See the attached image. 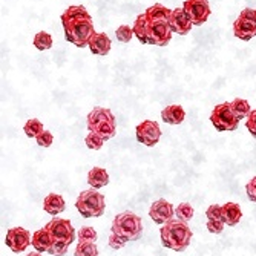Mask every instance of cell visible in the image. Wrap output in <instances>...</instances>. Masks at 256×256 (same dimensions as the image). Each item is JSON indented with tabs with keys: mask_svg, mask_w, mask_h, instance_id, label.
I'll use <instances>...</instances> for the list:
<instances>
[{
	"mask_svg": "<svg viewBox=\"0 0 256 256\" xmlns=\"http://www.w3.org/2000/svg\"><path fill=\"white\" fill-rule=\"evenodd\" d=\"M172 10L166 8L161 4H155L148 8L143 14H140L134 23V34L135 37L144 43L164 48L172 40V28L170 18Z\"/></svg>",
	"mask_w": 256,
	"mask_h": 256,
	"instance_id": "obj_1",
	"label": "cell"
},
{
	"mask_svg": "<svg viewBox=\"0 0 256 256\" xmlns=\"http://www.w3.org/2000/svg\"><path fill=\"white\" fill-rule=\"evenodd\" d=\"M60 18L64 30V38L77 48H86L90 38L96 36L94 22L84 6H69Z\"/></svg>",
	"mask_w": 256,
	"mask_h": 256,
	"instance_id": "obj_2",
	"label": "cell"
},
{
	"mask_svg": "<svg viewBox=\"0 0 256 256\" xmlns=\"http://www.w3.org/2000/svg\"><path fill=\"white\" fill-rule=\"evenodd\" d=\"M44 228L50 232V235L52 238V246L48 253L52 256H64L68 253L69 246L74 242L77 234L71 221L54 216V220H51L46 224Z\"/></svg>",
	"mask_w": 256,
	"mask_h": 256,
	"instance_id": "obj_3",
	"label": "cell"
},
{
	"mask_svg": "<svg viewBox=\"0 0 256 256\" xmlns=\"http://www.w3.org/2000/svg\"><path fill=\"white\" fill-rule=\"evenodd\" d=\"M161 242L164 247L175 250V252H184L189 247L190 240L194 236L190 227L186 221L181 220H170L166 222L160 230Z\"/></svg>",
	"mask_w": 256,
	"mask_h": 256,
	"instance_id": "obj_4",
	"label": "cell"
},
{
	"mask_svg": "<svg viewBox=\"0 0 256 256\" xmlns=\"http://www.w3.org/2000/svg\"><path fill=\"white\" fill-rule=\"evenodd\" d=\"M88 129L92 134L100 135L104 142L115 136V132H117V124H115V117L110 112V109L108 108H94L89 114H88Z\"/></svg>",
	"mask_w": 256,
	"mask_h": 256,
	"instance_id": "obj_5",
	"label": "cell"
},
{
	"mask_svg": "<svg viewBox=\"0 0 256 256\" xmlns=\"http://www.w3.org/2000/svg\"><path fill=\"white\" fill-rule=\"evenodd\" d=\"M110 234L117 235L124 242L136 241L142 238V234H143L142 218L135 215L134 212H122L114 218Z\"/></svg>",
	"mask_w": 256,
	"mask_h": 256,
	"instance_id": "obj_6",
	"label": "cell"
},
{
	"mask_svg": "<svg viewBox=\"0 0 256 256\" xmlns=\"http://www.w3.org/2000/svg\"><path fill=\"white\" fill-rule=\"evenodd\" d=\"M76 207L84 218H97L104 214L106 202L104 196L97 189H89L78 195L76 201Z\"/></svg>",
	"mask_w": 256,
	"mask_h": 256,
	"instance_id": "obj_7",
	"label": "cell"
},
{
	"mask_svg": "<svg viewBox=\"0 0 256 256\" xmlns=\"http://www.w3.org/2000/svg\"><path fill=\"white\" fill-rule=\"evenodd\" d=\"M210 122L215 126V129L220 132L235 130L240 123L238 117L230 108V103H221V104L215 106V109L210 114Z\"/></svg>",
	"mask_w": 256,
	"mask_h": 256,
	"instance_id": "obj_8",
	"label": "cell"
},
{
	"mask_svg": "<svg viewBox=\"0 0 256 256\" xmlns=\"http://www.w3.org/2000/svg\"><path fill=\"white\" fill-rule=\"evenodd\" d=\"M234 34L240 40H252L256 36V10L246 8L234 23Z\"/></svg>",
	"mask_w": 256,
	"mask_h": 256,
	"instance_id": "obj_9",
	"label": "cell"
},
{
	"mask_svg": "<svg viewBox=\"0 0 256 256\" xmlns=\"http://www.w3.org/2000/svg\"><path fill=\"white\" fill-rule=\"evenodd\" d=\"M182 10L192 22V25L196 26H201L202 23H206L212 12L207 0H186L182 4Z\"/></svg>",
	"mask_w": 256,
	"mask_h": 256,
	"instance_id": "obj_10",
	"label": "cell"
},
{
	"mask_svg": "<svg viewBox=\"0 0 256 256\" xmlns=\"http://www.w3.org/2000/svg\"><path fill=\"white\" fill-rule=\"evenodd\" d=\"M31 241H32L31 234L23 227H12L6 232L5 244L14 253L25 252L28 248V246L31 244Z\"/></svg>",
	"mask_w": 256,
	"mask_h": 256,
	"instance_id": "obj_11",
	"label": "cell"
},
{
	"mask_svg": "<svg viewBox=\"0 0 256 256\" xmlns=\"http://www.w3.org/2000/svg\"><path fill=\"white\" fill-rule=\"evenodd\" d=\"M135 135H136L138 143H142L148 148H154L161 138V129L156 122L144 120L136 126Z\"/></svg>",
	"mask_w": 256,
	"mask_h": 256,
	"instance_id": "obj_12",
	"label": "cell"
},
{
	"mask_svg": "<svg viewBox=\"0 0 256 256\" xmlns=\"http://www.w3.org/2000/svg\"><path fill=\"white\" fill-rule=\"evenodd\" d=\"M175 215V207L166 201V200H156L152 206H150V210H149V216L155 224L160 226H164L166 222H169L170 220H174Z\"/></svg>",
	"mask_w": 256,
	"mask_h": 256,
	"instance_id": "obj_13",
	"label": "cell"
},
{
	"mask_svg": "<svg viewBox=\"0 0 256 256\" xmlns=\"http://www.w3.org/2000/svg\"><path fill=\"white\" fill-rule=\"evenodd\" d=\"M169 23H170V28L175 34H180V36H186L189 34L190 30H192V22L189 20V17L186 16L184 10L182 8H175L172 10V14H170V18H169Z\"/></svg>",
	"mask_w": 256,
	"mask_h": 256,
	"instance_id": "obj_14",
	"label": "cell"
},
{
	"mask_svg": "<svg viewBox=\"0 0 256 256\" xmlns=\"http://www.w3.org/2000/svg\"><path fill=\"white\" fill-rule=\"evenodd\" d=\"M242 218V210L240 204L236 202H226L224 206H221V220L224 224L234 227L236 226Z\"/></svg>",
	"mask_w": 256,
	"mask_h": 256,
	"instance_id": "obj_15",
	"label": "cell"
},
{
	"mask_svg": "<svg viewBox=\"0 0 256 256\" xmlns=\"http://www.w3.org/2000/svg\"><path fill=\"white\" fill-rule=\"evenodd\" d=\"M110 46L112 42L109 38L108 34L104 32H96V36L90 38L88 48L90 50L92 54H97V56H108L110 51Z\"/></svg>",
	"mask_w": 256,
	"mask_h": 256,
	"instance_id": "obj_16",
	"label": "cell"
},
{
	"mask_svg": "<svg viewBox=\"0 0 256 256\" xmlns=\"http://www.w3.org/2000/svg\"><path fill=\"white\" fill-rule=\"evenodd\" d=\"M161 118L168 124H181L186 118V110L180 104H170L161 110Z\"/></svg>",
	"mask_w": 256,
	"mask_h": 256,
	"instance_id": "obj_17",
	"label": "cell"
},
{
	"mask_svg": "<svg viewBox=\"0 0 256 256\" xmlns=\"http://www.w3.org/2000/svg\"><path fill=\"white\" fill-rule=\"evenodd\" d=\"M64 207H66L64 200L58 194H50V195H46L44 200H43V208H44V212L52 215V216L60 215L64 210Z\"/></svg>",
	"mask_w": 256,
	"mask_h": 256,
	"instance_id": "obj_18",
	"label": "cell"
},
{
	"mask_svg": "<svg viewBox=\"0 0 256 256\" xmlns=\"http://www.w3.org/2000/svg\"><path fill=\"white\" fill-rule=\"evenodd\" d=\"M31 246L36 248V252H50L51 246H52V238L50 235V232L46 230L44 227L34 232V235H32V241H31Z\"/></svg>",
	"mask_w": 256,
	"mask_h": 256,
	"instance_id": "obj_19",
	"label": "cell"
},
{
	"mask_svg": "<svg viewBox=\"0 0 256 256\" xmlns=\"http://www.w3.org/2000/svg\"><path fill=\"white\" fill-rule=\"evenodd\" d=\"M88 184L98 190L109 184V174L103 168H92L88 174Z\"/></svg>",
	"mask_w": 256,
	"mask_h": 256,
	"instance_id": "obj_20",
	"label": "cell"
},
{
	"mask_svg": "<svg viewBox=\"0 0 256 256\" xmlns=\"http://www.w3.org/2000/svg\"><path fill=\"white\" fill-rule=\"evenodd\" d=\"M230 108H232V110H234V114L238 117V120L247 118L248 114L252 112L248 102L244 100V98H235L234 102L230 103Z\"/></svg>",
	"mask_w": 256,
	"mask_h": 256,
	"instance_id": "obj_21",
	"label": "cell"
},
{
	"mask_svg": "<svg viewBox=\"0 0 256 256\" xmlns=\"http://www.w3.org/2000/svg\"><path fill=\"white\" fill-rule=\"evenodd\" d=\"M32 43H34V46H36L38 51H46V50H51L52 48V37L48 32L40 31V32L36 34Z\"/></svg>",
	"mask_w": 256,
	"mask_h": 256,
	"instance_id": "obj_22",
	"label": "cell"
},
{
	"mask_svg": "<svg viewBox=\"0 0 256 256\" xmlns=\"http://www.w3.org/2000/svg\"><path fill=\"white\" fill-rule=\"evenodd\" d=\"M74 256H98V248H97L96 242L78 241Z\"/></svg>",
	"mask_w": 256,
	"mask_h": 256,
	"instance_id": "obj_23",
	"label": "cell"
},
{
	"mask_svg": "<svg viewBox=\"0 0 256 256\" xmlns=\"http://www.w3.org/2000/svg\"><path fill=\"white\" fill-rule=\"evenodd\" d=\"M23 130H25L26 136H30V138H37L44 129H43V124H42L40 120H37V118H30V120L25 123V126H23Z\"/></svg>",
	"mask_w": 256,
	"mask_h": 256,
	"instance_id": "obj_24",
	"label": "cell"
},
{
	"mask_svg": "<svg viewBox=\"0 0 256 256\" xmlns=\"http://www.w3.org/2000/svg\"><path fill=\"white\" fill-rule=\"evenodd\" d=\"M175 215L178 220L181 221H190L195 215V210H194V207L189 204V202H181L178 204V207H175Z\"/></svg>",
	"mask_w": 256,
	"mask_h": 256,
	"instance_id": "obj_25",
	"label": "cell"
},
{
	"mask_svg": "<svg viewBox=\"0 0 256 256\" xmlns=\"http://www.w3.org/2000/svg\"><path fill=\"white\" fill-rule=\"evenodd\" d=\"M77 236H78V241H84V242H96L98 235L94 227H89V226H84L82 227L78 232H77Z\"/></svg>",
	"mask_w": 256,
	"mask_h": 256,
	"instance_id": "obj_26",
	"label": "cell"
},
{
	"mask_svg": "<svg viewBox=\"0 0 256 256\" xmlns=\"http://www.w3.org/2000/svg\"><path fill=\"white\" fill-rule=\"evenodd\" d=\"M84 143H86V146H88L89 149H92V150H100V149L103 148V144H104V140H103L100 135H97V134L89 132L88 136L84 138Z\"/></svg>",
	"mask_w": 256,
	"mask_h": 256,
	"instance_id": "obj_27",
	"label": "cell"
},
{
	"mask_svg": "<svg viewBox=\"0 0 256 256\" xmlns=\"http://www.w3.org/2000/svg\"><path fill=\"white\" fill-rule=\"evenodd\" d=\"M115 36H117V40H120L123 43H128V42H130V38L135 34H134V28H130L128 25H122V26L117 28V31H115Z\"/></svg>",
	"mask_w": 256,
	"mask_h": 256,
	"instance_id": "obj_28",
	"label": "cell"
},
{
	"mask_svg": "<svg viewBox=\"0 0 256 256\" xmlns=\"http://www.w3.org/2000/svg\"><path fill=\"white\" fill-rule=\"evenodd\" d=\"M36 142H37V144L38 146H42V148H50V146H52V143H54V135L50 132V130H43L37 138H36Z\"/></svg>",
	"mask_w": 256,
	"mask_h": 256,
	"instance_id": "obj_29",
	"label": "cell"
},
{
	"mask_svg": "<svg viewBox=\"0 0 256 256\" xmlns=\"http://www.w3.org/2000/svg\"><path fill=\"white\" fill-rule=\"evenodd\" d=\"M224 226H226V224H224L221 220H208V221H207V224H206L207 230L210 232V234H216V235L222 234Z\"/></svg>",
	"mask_w": 256,
	"mask_h": 256,
	"instance_id": "obj_30",
	"label": "cell"
},
{
	"mask_svg": "<svg viewBox=\"0 0 256 256\" xmlns=\"http://www.w3.org/2000/svg\"><path fill=\"white\" fill-rule=\"evenodd\" d=\"M246 128L252 134V136L256 138V109L248 114V117L246 118Z\"/></svg>",
	"mask_w": 256,
	"mask_h": 256,
	"instance_id": "obj_31",
	"label": "cell"
},
{
	"mask_svg": "<svg viewBox=\"0 0 256 256\" xmlns=\"http://www.w3.org/2000/svg\"><path fill=\"white\" fill-rule=\"evenodd\" d=\"M206 216H207L208 220H221V206L212 204V206L206 210ZM221 221H222V220H221Z\"/></svg>",
	"mask_w": 256,
	"mask_h": 256,
	"instance_id": "obj_32",
	"label": "cell"
},
{
	"mask_svg": "<svg viewBox=\"0 0 256 256\" xmlns=\"http://www.w3.org/2000/svg\"><path fill=\"white\" fill-rule=\"evenodd\" d=\"M246 192H247L248 200L253 201V202H256V176H253V178L247 182V186H246Z\"/></svg>",
	"mask_w": 256,
	"mask_h": 256,
	"instance_id": "obj_33",
	"label": "cell"
},
{
	"mask_svg": "<svg viewBox=\"0 0 256 256\" xmlns=\"http://www.w3.org/2000/svg\"><path fill=\"white\" fill-rule=\"evenodd\" d=\"M109 246L114 248V250H120V248H123L124 246H126V242L122 240V238H118L117 235H114V234H110L109 235Z\"/></svg>",
	"mask_w": 256,
	"mask_h": 256,
	"instance_id": "obj_34",
	"label": "cell"
},
{
	"mask_svg": "<svg viewBox=\"0 0 256 256\" xmlns=\"http://www.w3.org/2000/svg\"><path fill=\"white\" fill-rule=\"evenodd\" d=\"M26 256H42V253H40V252H31V253H28Z\"/></svg>",
	"mask_w": 256,
	"mask_h": 256,
	"instance_id": "obj_35",
	"label": "cell"
}]
</instances>
